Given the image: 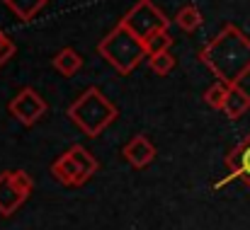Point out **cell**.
Returning <instances> with one entry per match:
<instances>
[{
    "instance_id": "cell-3",
    "label": "cell",
    "mask_w": 250,
    "mask_h": 230,
    "mask_svg": "<svg viewBox=\"0 0 250 230\" xmlns=\"http://www.w3.org/2000/svg\"><path fill=\"white\" fill-rule=\"evenodd\" d=\"M68 119L83 131L85 136L95 138L117 119V107L102 95L97 87H87L83 95L68 107Z\"/></svg>"
},
{
    "instance_id": "cell-15",
    "label": "cell",
    "mask_w": 250,
    "mask_h": 230,
    "mask_svg": "<svg viewBox=\"0 0 250 230\" xmlns=\"http://www.w3.org/2000/svg\"><path fill=\"white\" fill-rule=\"evenodd\" d=\"M148 66H151V71L156 73V76H167V73H172V68H175V58H172V54L170 51H163V54H153V56H148Z\"/></svg>"
},
{
    "instance_id": "cell-13",
    "label": "cell",
    "mask_w": 250,
    "mask_h": 230,
    "mask_svg": "<svg viewBox=\"0 0 250 230\" xmlns=\"http://www.w3.org/2000/svg\"><path fill=\"white\" fill-rule=\"evenodd\" d=\"M175 24L182 29V32H194L199 29L202 24V12L194 7V5H185L175 12Z\"/></svg>"
},
{
    "instance_id": "cell-9",
    "label": "cell",
    "mask_w": 250,
    "mask_h": 230,
    "mask_svg": "<svg viewBox=\"0 0 250 230\" xmlns=\"http://www.w3.org/2000/svg\"><path fill=\"white\" fill-rule=\"evenodd\" d=\"M122 155H124V160L131 165V167H136V170H141V167H148L151 162H153V157H156V146L148 141V136H134L124 148H122Z\"/></svg>"
},
{
    "instance_id": "cell-14",
    "label": "cell",
    "mask_w": 250,
    "mask_h": 230,
    "mask_svg": "<svg viewBox=\"0 0 250 230\" xmlns=\"http://www.w3.org/2000/svg\"><path fill=\"white\" fill-rule=\"evenodd\" d=\"M229 87H231V85H226V82L216 80L211 87H207V92H204V102H207L211 109H224V102H226Z\"/></svg>"
},
{
    "instance_id": "cell-11",
    "label": "cell",
    "mask_w": 250,
    "mask_h": 230,
    "mask_svg": "<svg viewBox=\"0 0 250 230\" xmlns=\"http://www.w3.org/2000/svg\"><path fill=\"white\" fill-rule=\"evenodd\" d=\"M51 63H54V68L63 77H71L83 68V56H81L76 49H61V51L54 56Z\"/></svg>"
},
{
    "instance_id": "cell-6",
    "label": "cell",
    "mask_w": 250,
    "mask_h": 230,
    "mask_svg": "<svg viewBox=\"0 0 250 230\" xmlns=\"http://www.w3.org/2000/svg\"><path fill=\"white\" fill-rule=\"evenodd\" d=\"M34 192V182L24 170L0 172V216H12Z\"/></svg>"
},
{
    "instance_id": "cell-17",
    "label": "cell",
    "mask_w": 250,
    "mask_h": 230,
    "mask_svg": "<svg viewBox=\"0 0 250 230\" xmlns=\"http://www.w3.org/2000/svg\"><path fill=\"white\" fill-rule=\"evenodd\" d=\"M15 56V41L0 29V68Z\"/></svg>"
},
{
    "instance_id": "cell-2",
    "label": "cell",
    "mask_w": 250,
    "mask_h": 230,
    "mask_svg": "<svg viewBox=\"0 0 250 230\" xmlns=\"http://www.w3.org/2000/svg\"><path fill=\"white\" fill-rule=\"evenodd\" d=\"M97 54L122 76H129L144 58H148L146 44L122 22L97 44Z\"/></svg>"
},
{
    "instance_id": "cell-4",
    "label": "cell",
    "mask_w": 250,
    "mask_h": 230,
    "mask_svg": "<svg viewBox=\"0 0 250 230\" xmlns=\"http://www.w3.org/2000/svg\"><path fill=\"white\" fill-rule=\"evenodd\" d=\"M97 172V160L83 146H71L63 155L51 162V174L63 187H83L85 182Z\"/></svg>"
},
{
    "instance_id": "cell-7",
    "label": "cell",
    "mask_w": 250,
    "mask_h": 230,
    "mask_svg": "<svg viewBox=\"0 0 250 230\" xmlns=\"http://www.w3.org/2000/svg\"><path fill=\"white\" fill-rule=\"evenodd\" d=\"M7 109H10V114H12L20 124L34 126V124L49 112V104H46V99H44L34 87H24V90H20V92L10 99Z\"/></svg>"
},
{
    "instance_id": "cell-16",
    "label": "cell",
    "mask_w": 250,
    "mask_h": 230,
    "mask_svg": "<svg viewBox=\"0 0 250 230\" xmlns=\"http://www.w3.org/2000/svg\"><path fill=\"white\" fill-rule=\"evenodd\" d=\"M170 46H172V37H170V32H158V34H153L148 41H146V54L148 56H153V54H163V51H170Z\"/></svg>"
},
{
    "instance_id": "cell-1",
    "label": "cell",
    "mask_w": 250,
    "mask_h": 230,
    "mask_svg": "<svg viewBox=\"0 0 250 230\" xmlns=\"http://www.w3.org/2000/svg\"><path fill=\"white\" fill-rule=\"evenodd\" d=\"M199 61L226 85H241L250 73V39L236 24H224L221 32L199 51Z\"/></svg>"
},
{
    "instance_id": "cell-12",
    "label": "cell",
    "mask_w": 250,
    "mask_h": 230,
    "mask_svg": "<svg viewBox=\"0 0 250 230\" xmlns=\"http://www.w3.org/2000/svg\"><path fill=\"white\" fill-rule=\"evenodd\" d=\"M2 2H5V7H7L17 19L32 22V19L44 10V5H46L49 0H2Z\"/></svg>"
},
{
    "instance_id": "cell-10",
    "label": "cell",
    "mask_w": 250,
    "mask_h": 230,
    "mask_svg": "<svg viewBox=\"0 0 250 230\" xmlns=\"http://www.w3.org/2000/svg\"><path fill=\"white\" fill-rule=\"evenodd\" d=\"M248 109H250V95L241 87V85H231L221 112H224L229 119H233V121H236V119H241Z\"/></svg>"
},
{
    "instance_id": "cell-5",
    "label": "cell",
    "mask_w": 250,
    "mask_h": 230,
    "mask_svg": "<svg viewBox=\"0 0 250 230\" xmlns=\"http://www.w3.org/2000/svg\"><path fill=\"white\" fill-rule=\"evenodd\" d=\"M122 24L129 27L146 44L153 34L166 32L167 27H170V19L166 17V12L161 7H156L153 0H136L129 7V12L122 17Z\"/></svg>"
},
{
    "instance_id": "cell-8",
    "label": "cell",
    "mask_w": 250,
    "mask_h": 230,
    "mask_svg": "<svg viewBox=\"0 0 250 230\" xmlns=\"http://www.w3.org/2000/svg\"><path fill=\"white\" fill-rule=\"evenodd\" d=\"M226 167H229V177L221 179L216 187L226 184L229 179H241V182L250 189V134L229 153V157H226Z\"/></svg>"
}]
</instances>
